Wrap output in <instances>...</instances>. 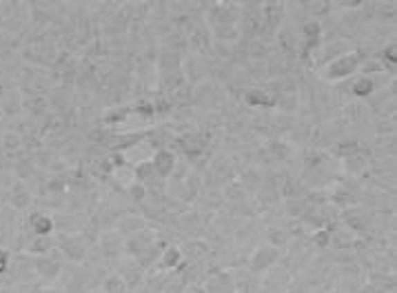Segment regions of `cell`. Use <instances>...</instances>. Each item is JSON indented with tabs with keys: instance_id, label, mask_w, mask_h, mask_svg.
<instances>
[{
	"instance_id": "obj_1",
	"label": "cell",
	"mask_w": 397,
	"mask_h": 293,
	"mask_svg": "<svg viewBox=\"0 0 397 293\" xmlns=\"http://www.w3.org/2000/svg\"><path fill=\"white\" fill-rule=\"evenodd\" d=\"M364 58H367V56H364L362 49H353V51H349V54L335 58L333 62H329L326 67H322L317 71V78L329 82V85H331V82H333V85H338V82H344L356 71H360V65H362Z\"/></svg>"
},
{
	"instance_id": "obj_2",
	"label": "cell",
	"mask_w": 397,
	"mask_h": 293,
	"mask_svg": "<svg viewBox=\"0 0 397 293\" xmlns=\"http://www.w3.org/2000/svg\"><path fill=\"white\" fill-rule=\"evenodd\" d=\"M280 258H282L280 249H273L269 245H264L260 249H255L253 254L249 256V263H246V267H249V274L257 278V276H264L266 271H271Z\"/></svg>"
},
{
	"instance_id": "obj_3",
	"label": "cell",
	"mask_w": 397,
	"mask_h": 293,
	"mask_svg": "<svg viewBox=\"0 0 397 293\" xmlns=\"http://www.w3.org/2000/svg\"><path fill=\"white\" fill-rule=\"evenodd\" d=\"M116 276L120 278L124 282V287L129 289V293H133L138 287L142 285L145 278H147V271L138 265V260L133 258H129V260H122L120 265H118L116 269Z\"/></svg>"
},
{
	"instance_id": "obj_4",
	"label": "cell",
	"mask_w": 397,
	"mask_h": 293,
	"mask_svg": "<svg viewBox=\"0 0 397 293\" xmlns=\"http://www.w3.org/2000/svg\"><path fill=\"white\" fill-rule=\"evenodd\" d=\"M156 238H158V234L154 227L140 229L138 234L124 238V254H129V258H138L147 247H151L156 243Z\"/></svg>"
},
{
	"instance_id": "obj_5",
	"label": "cell",
	"mask_w": 397,
	"mask_h": 293,
	"mask_svg": "<svg viewBox=\"0 0 397 293\" xmlns=\"http://www.w3.org/2000/svg\"><path fill=\"white\" fill-rule=\"evenodd\" d=\"M58 249L62 251L64 256H67V260H71V263H82L84 258H87V247H84V243L80 240V236H60L58 240Z\"/></svg>"
},
{
	"instance_id": "obj_6",
	"label": "cell",
	"mask_w": 397,
	"mask_h": 293,
	"mask_svg": "<svg viewBox=\"0 0 397 293\" xmlns=\"http://www.w3.org/2000/svg\"><path fill=\"white\" fill-rule=\"evenodd\" d=\"M151 164H154V169H156L158 178L167 180V178H171V173L176 171L178 158H176L174 151L167 149V146H163V149H156L154 158H151Z\"/></svg>"
},
{
	"instance_id": "obj_7",
	"label": "cell",
	"mask_w": 397,
	"mask_h": 293,
	"mask_svg": "<svg viewBox=\"0 0 397 293\" xmlns=\"http://www.w3.org/2000/svg\"><path fill=\"white\" fill-rule=\"evenodd\" d=\"M182 251H180V247H167L165 251H163V256L158 258V263H156V267L151 269V271H158V274H174V271L180 267V263H182Z\"/></svg>"
},
{
	"instance_id": "obj_8",
	"label": "cell",
	"mask_w": 397,
	"mask_h": 293,
	"mask_svg": "<svg viewBox=\"0 0 397 293\" xmlns=\"http://www.w3.org/2000/svg\"><path fill=\"white\" fill-rule=\"evenodd\" d=\"M242 100H244L246 107H253V109L273 107V96L269 91H264L262 87H249L246 91H242Z\"/></svg>"
},
{
	"instance_id": "obj_9",
	"label": "cell",
	"mask_w": 397,
	"mask_h": 293,
	"mask_svg": "<svg viewBox=\"0 0 397 293\" xmlns=\"http://www.w3.org/2000/svg\"><path fill=\"white\" fill-rule=\"evenodd\" d=\"M145 227H147V220L142 216H138V214H122L120 218H118V223H116V231L120 234L122 238H129V236L138 234Z\"/></svg>"
},
{
	"instance_id": "obj_10",
	"label": "cell",
	"mask_w": 397,
	"mask_h": 293,
	"mask_svg": "<svg viewBox=\"0 0 397 293\" xmlns=\"http://www.w3.org/2000/svg\"><path fill=\"white\" fill-rule=\"evenodd\" d=\"M378 89H380V85L375 82V78L360 76L349 85V96H353L356 100H364V98H371Z\"/></svg>"
},
{
	"instance_id": "obj_11",
	"label": "cell",
	"mask_w": 397,
	"mask_h": 293,
	"mask_svg": "<svg viewBox=\"0 0 397 293\" xmlns=\"http://www.w3.org/2000/svg\"><path fill=\"white\" fill-rule=\"evenodd\" d=\"M371 169V158H369V153H353L349 155V158H344V171L353 178H358L362 173H367Z\"/></svg>"
},
{
	"instance_id": "obj_12",
	"label": "cell",
	"mask_w": 397,
	"mask_h": 293,
	"mask_svg": "<svg viewBox=\"0 0 397 293\" xmlns=\"http://www.w3.org/2000/svg\"><path fill=\"white\" fill-rule=\"evenodd\" d=\"M342 113L347 116L349 122H367L371 118V109H369V104L367 102H362V100H349L344 104V109H342Z\"/></svg>"
},
{
	"instance_id": "obj_13",
	"label": "cell",
	"mask_w": 397,
	"mask_h": 293,
	"mask_svg": "<svg viewBox=\"0 0 397 293\" xmlns=\"http://www.w3.org/2000/svg\"><path fill=\"white\" fill-rule=\"evenodd\" d=\"M53 218L45 216V214H36L34 220H31V231H34V236H51L53 231Z\"/></svg>"
},
{
	"instance_id": "obj_14",
	"label": "cell",
	"mask_w": 397,
	"mask_h": 293,
	"mask_svg": "<svg viewBox=\"0 0 397 293\" xmlns=\"http://www.w3.org/2000/svg\"><path fill=\"white\" fill-rule=\"evenodd\" d=\"M36 271L38 274H42L47 280H56L60 274H62V267H60V263H53V260H38L36 263Z\"/></svg>"
},
{
	"instance_id": "obj_15",
	"label": "cell",
	"mask_w": 397,
	"mask_h": 293,
	"mask_svg": "<svg viewBox=\"0 0 397 293\" xmlns=\"http://www.w3.org/2000/svg\"><path fill=\"white\" fill-rule=\"evenodd\" d=\"M102 289H104V293H129V289L124 287V282H122L120 278H118L116 274L104 278V282H102Z\"/></svg>"
},
{
	"instance_id": "obj_16",
	"label": "cell",
	"mask_w": 397,
	"mask_h": 293,
	"mask_svg": "<svg viewBox=\"0 0 397 293\" xmlns=\"http://www.w3.org/2000/svg\"><path fill=\"white\" fill-rule=\"evenodd\" d=\"M29 251L31 254H49L51 251V238L49 236H36L34 243H29Z\"/></svg>"
},
{
	"instance_id": "obj_17",
	"label": "cell",
	"mask_w": 397,
	"mask_h": 293,
	"mask_svg": "<svg viewBox=\"0 0 397 293\" xmlns=\"http://www.w3.org/2000/svg\"><path fill=\"white\" fill-rule=\"evenodd\" d=\"M224 198H229L231 202H242L246 200V191L242 185H227V191H224Z\"/></svg>"
},
{
	"instance_id": "obj_18",
	"label": "cell",
	"mask_w": 397,
	"mask_h": 293,
	"mask_svg": "<svg viewBox=\"0 0 397 293\" xmlns=\"http://www.w3.org/2000/svg\"><path fill=\"white\" fill-rule=\"evenodd\" d=\"M14 191V189H12ZM12 202L16 205V207H25L27 202H29V191H25V187L23 185H16V191L12 193Z\"/></svg>"
},
{
	"instance_id": "obj_19",
	"label": "cell",
	"mask_w": 397,
	"mask_h": 293,
	"mask_svg": "<svg viewBox=\"0 0 397 293\" xmlns=\"http://www.w3.org/2000/svg\"><path fill=\"white\" fill-rule=\"evenodd\" d=\"M182 293H205V287H202V285H187Z\"/></svg>"
},
{
	"instance_id": "obj_20",
	"label": "cell",
	"mask_w": 397,
	"mask_h": 293,
	"mask_svg": "<svg viewBox=\"0 0 397 293\" xmlns=\"http://www.w3.org/2000/svg\"><path fill=\"white\" fill-rule=\"evenodd\" d=\"M308 293H324V289H322V287H313Z\"/></svg>"
},
{
	"instance_id": "obj_21",
	"label": "cell",
	"mask_w": 397,
	"mask_h": 293,
	"mask_svg": "<svg viewBox=\"0 0 397 293\" xmlns=\"http://www.w3.org/2000/svg\"><path fill=\"white\" fill-rule=\"evenodd\" d=\"M329 293H347V291L344 289H331Z\"/></svg>"
}]
</instances>
